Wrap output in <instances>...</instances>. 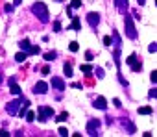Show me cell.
Here are the masks:
<instances>
[{"label": "cell", "mask_w": 157, "mask_h": 137, "mask_svg": "<svg viewBox=\"0 0 157 137\" xmlns=\"http://www.w3.org/2000/svg\"><path fill=\"white\" fill-rule=\"evenodd\" d=\"M46 91H48V84H46V81H39V84H35V87H33V93L35 94H44Z\"/></svg>", "instance_id": "7"}, {"label": "cell", "mask_w": 157, "mask_h": 137, "mask_svg": "<svg viewBox=\"0 0 157 137\" xmlns=\"http://www.w3.org/2000/svg\"><path fill=\"white\" fill-rule=\"evenodd\" d=\"M94 107H98V109H107V100L104 98V97H98L96 100H94V104H92Z\"/></svg>", "instance_id": "9"}, {"label": "cell", "mask_w": 157, "mask_h": 137, "mask_svg": "<svg viewBox=\"0 0 157 137\" xmlns=\"http://www.w3.org/2000/svg\"><path fill=\"white\" fill-rule=\"evenodd\" d=\"M131 71H133V72H139V71H142V63H141V59H135L133 63H131Z\"/></svg>", "instance_id": "14"}, {"label": "cell", "mask_w": 157, "mask_h": 137, "mask_svg": "<svg viewBox=\"0 0 157 137\" xmlns=\"http://www.w3.org/2000/svg\"><path fill=\"white\" fill-rule=\"evenodd\" d=\"M124 26H126V35L129 39H137V30H135V24H133V17L131 15H124Z\"/></svg>", "instance_id": "2"}, {"label": "cell", "mask_w": 157, "mask_h": 137, "mask_svg": "<svg viewBox=\"0 0 157 137\" xmlns=\"http://www.w3.org/2000/svg\"><path fill=\"white\" fill-rule=\"evenodd\" d=\"M56 56H57V54L52 50V52H46V54H44V59H46V61H52V59L56 58Z\"/></svg>", "instance_id": "23"}, {"label": "cell", "mask_w": 157, "mask_h": 137, "mask_svg": "<svg viewBox=\"0 0 157 137\" xmlns=\"http://www.w3.org/2000/svg\"><path fill=\"white\" fill-rule=\"evenodd\" d=\"M148 97H150V98H155V97H157V89H152V91L148 93Z\"/></svg>", "instance_id": "34"}, {"label": "cell", "mask_w": 157, "mask_h": 137, "mask_svg": "<svg viewBox=\"0 0 157 137\" xmlns=\"http://www.w3.org/2000/svg\"><path fill=\"white\" fill-rule=\"evenodd\" d=\"M0 135H2V137H6V135H8V132H6V130H0Z\"/></svg>", "instance_id": "39"}, {"label": "cell", "mask_w": 157, "mask_h": 137, "mask_svg": "<svg viewBox=\"0 0 157 137\" xmlns=\"http://www.w3.org/2000/svg\"><path fill=\"white\" fill-rule=\"evenodd\" d=\"M20 104H22V94H19V98H17V100L8 102V106H6V111H8L9 115H17V111H19Z\"/></svg>", "instance_id": "4"}, {"label": "cell", "mask_w": 157, "mask_h": 137, "mask_svg": "<svg viewBox=\"0 0 157 137\" xmlns=\"http://www.w3.org/2000/svg\"><path fill=\"white\" fill-rule=\"evenodd\" d=\"M150 80H152L153 84H157V71H153V72H152V76H150Z\"/></svg>", "instance_id": "33"}, {"label": "cell", "mask_w": 157, "mask_h": 137, "mask_svg": "<svg viewBox=\"0 0 157 137\" xmlns=\"http://www.w3.org/2000/svg\"><path fill=\"white\" fill-rule=\"evenodd\" d=\"M54 32H61V22H59V20L54 22Z\"/></svg>", "instance_id": "29"}, {"label": "cell", "mask_w": 157, "mask_h": 137, "mask_svg": "<svg viewBox=\"0 0 157 137\" xmlns=\"http://www.w3.org/2000/svg\"><path fill=\"white\" fill-rule=\"evenodd\" d=\"M52 87L57 89V91H65V81L61 78H57V76H54L52 78Z\"/></svg>", "instance_id": "8"}, {"label": "cell", "mask_w": 157, "mask_h": 137, "mask_svg": "<svg viewBox=\"0 0 157 137\" xmlns=\"http://www.w3.org/2000/svg\"><path fill=\"white\" fill-rule=\"evenodd\" d=\"M135 59H137V56H135V54H131V56H129V58L126 59V63H128V65H131V63H133Z\"/></svg>", "instance_id": "28"}, {"label": "cell", "mask_w": 157, "mask_h": 137, "mask_svg": "<svg viewBox=\"0 0 157 137\" xmlns=\"http://www.w3.org/2000/svg\"><path fill=\"white\" fill-rule=\"evenodd\" d=\"M8 84L11 85V89H9V91H11L13 94H17V97H19V94L22 93V91H20V87H19L17 84H15V78H9V80H8Z\"/></svg>", "instance_id": "10"}, {"label": "cell", "mask_w": 157, "mask_h": 137, "mask_svg": "<svg viewBox=\"0 0 157 137\" xmlns=\"http://www.w3.org/2000/svg\"><path fill=\"white\" fill-rule=\"evenodd\" d=\"M20 2H22V0H15V2H13V4H15V6H19Z\"/></svg>", "instance_id": "41"}, {"label": "cell", "mask_w": 157, "mask_h": 137, "mask_svg": "<svg viewBox=\"0 0 157 137\" xmlns=\"http://www.w3.org/2000/svg\"><path fill=\"white\" fill-rule=\"evenodd\" d=\"M70 30H74V32H80V30H81V22H80V19H78L76 15H72V24H70Z\"/></svg>", "instance_id": "11"}, {"label": "cell", "mask_w": 157, "mask_h": 137, "mask_svg": "<svg viewBox=\"0 0 157 137\" xmlns=\"http://www.w3.org/2000/svg\"><path fill=\"white\" fill-rule=\"evenodd\" d=\"M155 50H157V45H155V43H152V45L148 46V52H152V54H153Z\"/></svg>", "instance_id": "32"}, {"label": "cell", "mask_w": 157, "mask_h": 137, "mask_svg": "<svg viewBox=\"0 0 157 137\" xmlns=\"http://www.w3.org/2000/svg\"><path fill=\"white\" fill-rule=\"evenodd\" d=\"M56 120H57V122H65V120H69V113H67V111H65V113H59Z\"/></svg>", "instance_id": "19"}, {"label": "cell", "mask_w": 157, "mask_h": 137, "mask_svg": "<svg viewBox=\"0 0 157 137\" xmlns=\"http://www.w3.org/2000/svg\"><path fill=\"white\" fill-rule=\"evenodd\" d=\"M113 37H115V45H117V48H120V37L117 32H113Z\"/></svg>", "instance_id": "26"}, {"label": "cell", "mask_w": 157, "mask_h": 137, "mask_svg": "<svg viewBox=\"0 0 157 137\" xmlns=\"http://www.w3.org/2000/svg\"><path fill=\"white\" fill-rule=\"evenodd\" d=\"M80 68H81V72H85V74H89V72H92V67H91V65H81Z\"/></svg>", "instance_id": "25"}, {"label": "cell", "mask_w": 157, "mask_h": 137, "mask_svg": "<svg viewBox=\"0 0 157 137\" xmlns=\"http://www.w3.org/2000/svg\"><path fill=\"white\" fill-rule=\"evenodd\" d=\"M26 58H28V54H26V52H19L17 56H15V59L19 61V63H22V61H26Z\"/></svg>", "instance_id": "17"}, {"label": "cell", "mask_w": 157, "mask_h": 137, "mask_svg": "<svg viewBox=\"0 0 157 137\" xmlns=\"http://www.w3.org/2000/svg\"><path fill=\"white\" fill-rule=\"evenodd\" d=\"M87 22L91 24L92 28H96V26H98V22H100V15H98V13H94V11L87 13Z\"/></svg>", "instance_id": "6"}, {"label": "cell", "mask_w": 157, "mask_h": 137, "mask_svg": "<svg viewBox=\"0 0 157 137\" xmlns=\"http://www.w3.org/2000/svg\"><path fill=\"white\" fill-rule=\"evenodd\" d=\"M2 80H4V76H2V71H0V84H2Z\"/></svg>", "instance_id": "42"}, {"label": "cell", "mask_w": 157, "mask_h": 137, "mask_svg": "<svg viewBox=\"0 0 157 137\" xmlns=\"http://www.w3.org/2000/svg\"><path fill=\"white\" fill-rule=\"evenodd\" d=\"M104 45H105V46H111V37H109V35L104 37Z\"/></svg>", "instance_id": "31"}, {"label": "cell", "mask_w": 157, "mask_h": 137, "mask_svg": "<svg viewBox=\"0 0 157 137\" xmlns=\"http://www.w3.org/2000/svg\"><path fill=\"white\" fill-rule=\"evenodd\" d=\"M39 52H41L39 46H32V45H30V48L26 50V54H39Z\"/></svg>", "instance_id": "22"}, {"label": "cell", "mask_w": 157, "mask_h": 137, "mask_svg": "<svg viewBox=\"0 0 157 137\" xmlns=\"http://www.w3.org/2000/svg\"><path fill=\"white\" fill-rule=\"evenodd\" d=\"M50 117H54V109L50 106H41L39 107V122H46Z\"/></svg>", "instance_id": "3"}, {"label": "cell", "mask_w": 157, "mask_h": 137, "mask_svg": "<svg viewBox=\"0 0 157 137\" xmlns=\"http://www.w3.org/2000/svg\"><path fill=\"white\" fill-rule=\"evenodd\" d=\"M115 65H117V67H120V48H117V50H115Z\"/></svg>", "instance_id": "21"}, {"label": "cell", "mask_w": 157, "mask_h": 137, "mask_svg": "<svg viewBox=\"0 0 157 137\" xmlns=\"http://www.w3.org/2000/svg\"><path fill=\"white\" fill-rule=\"evenodd\" d=\"M152 111H153V109L150 107V106H142V107H139V113H141V115H152Z\"/></svg>", "instance_id": "15"}, {"label": "cell", "mask_w": 157, "mask_h": 137, "mask_svg": "<svg viewBox=\"0 0 157 137\" xmlns=\"http://www.w3.org/2000/svg\"><path fill=\"white\" fill-rule=\"evenodd\" d=\"M56 2H63V0H56Z\"/></svg>", "instance_id": "43"}, {"label": "cell", "mask_w": 157, "mask_h": 137, "mask_svg": "<svg viewBox=\"0 0 157 137\" xmlns=\"http://www.w3.org/2000/svg\"><path fill=\"white\" fill-rule=\"evenodd\" d=\"M100 126H102V122H100L98 119H91V120L87 122V133H89V135H98Z\"/></svg>", "instance_id": "5"}, {"label": "cell", "mask_w": 157, "mask_h": 137, "mask_svg": "<svg viewBox=\"0 0 157 137\" xmlns=\"http://www.w3.org/2000/svg\"><path fill=\"white\" fill-rule=\"evenodd\" d=\"M96 76L98 78H104V71H102V68H96Z\"/></svg>", "instance_id": "37"}, {"label": "cell", "mask_w": 157, "mask_h": 137, "mask_svg": "<svg viewBox=\"0 0 157 137\" xmlns=\"http://www.w3.org/2000/svg\"><path fill=\"white\" fill-rule=\"evenodd\" d=\"M59 135H61V137H67V135H69V132H67V128H59Z\"/></svg>", "instance_id": "30"}, {"label": "cell", "mask_w": 157, "mask_h": 137, "mask_svg": "<svg viewBox=\"0 0 157 137\" xmlns=\"http://www.w3.org/2000/svg\"><path fill=\"white\" fill-rule=\"evenodd\" d=\"M41 72H43V76H46V74H50V68L48 67H43V68H41Z\"/></svg>", "instance_id": "35"}, {"label": "cell", "mask_w": 157, "mask_h": 137, "mask_svg": "<svg viewBox=\"0 0 157 137\" xmlns=\"http://www.w3.org/2000/svg\"><path fill=\"white\" fill-rule=\"evenodd\" d=\"M80 6H81V0H72L70 8H72V9H76V8H80Z\"/></svg>", "instance_id": "27"}, {"label": "cell", "mask_w": 157, "mask_h": 137, "mask_svg": "<svg viewBox=\"0 0 157 137\" xmlns=\"http://www.w3.org/2000/svg\"><path fill=\"white\" fill-rule=\"evenodd\" d=\"M32 13L41 20V22H48V20H50L48 8H46V4H43V2H35V4H33L32 6Z\"/></svg>", "instance_id": "1"}, {"label": "cell", "mask_w": 157, "mask_h": 137, "mask_svg": "<svg viewBox=\"0 0 157 137\" xmlns=\"http://www.w3.org/2000/svg\"><path fill=\"white\" fill-rule=\"evenodd\" d=\"M115 6H117L120 11H126L128 9V0H115Z\"/></svg>", "instance_id": "13"}, {"label": "cell", "mask_w": 157, "mask_h": 137, "mask_svg": "<svg viewBox=\"0 0 157 137\" xmlns=\"http://www.w3.org/2000/svg\"><path fill=\"white\" fill-rule=\"evenodd\" d=\"M113 104H115V106H117V107H120V106H122V104H120V100H118V98H115V100H113Z\"/></svg>", "instance_id": "38"}, {"label": "cell", "mask_w": 157, "mask_h": 137, "mask_svg": "<svg viewBox=\"0 0 157 137\" xmlns=\"http://www.w3.org/2000/svg\"><path fill=\"white\" fill-rule=\"evenodd\" d=\"M120 124L124 126V128H128V132H129V133H135V126H133L128 119H122V120H120Z\"/></svg>", "instance_id": "12"}, {"label": "cell", "mask_w": 157, "mask_h": 137, "mask_svg": "<svg viewBox=\"0 0 157 137\" xmlns=\"http://www.w3.org/2000/svg\"><path fill=\"white\" fill-rule=\"evenodd\" d=\"M20 48L26 52V50L30 48V41H28V39H22V41H20Z\"/></svg>", "instance_id": "20"}, {"label": "cell", "mask_w": 157, "mask_h": 137, "mask_svg": "<svg viewBox=\"0 0 157 137\" xmlns=\"http://www.w3.org/2000/svg\"><path fill=\"white\" fill-rule=\"evenodd\" d=\"M24 117H26V120H28V122H33V120H35V113H33V111H26Z\"/></svg>", "instance_id": "18"}, {"label": "cell", "mask_w": 157, "mask_h": 137, "mask_svg": "<svg viewBox=\"0 0 157 137\" xmlns=\"http://www.w3.org/2000/svg\"><path fill=\"white\" fill-rule=\"evenodd\" d=\"M63 72L70 78V76H72V65H70V63H65V65H63Z\"/></svg>", "instance_id": "16"}, {"label": "cell", "mask_w": 157, "mask_h": 137, "mask_svg": "<svg viewBox=\"0 0 157 137\" xmlns=\"http://www.w3.org/2000/svg\"><path fill=\"white\" fill-rule=\"evenodd\" d=\"M69 48H70V52H78V48H80V45L76 43V41H72V43L69 45Z\"/></svg>", "instance_id": "24"}, {"label": "cell", "mask_w": 157, "mask_h": 137, "mask_svg": "<svg viewBox=\"0 0 157 137\" xmlns=\"http://www.w3.org/2000/svg\"><path fill=\"white\" fill-rule=\"evenodd\" d=\"M4 9L8 11V13H11V11H13V6H11V4H6V6H4Z\"/></svg>", "instance_id": "36"}, {"label": "cell", "mask_w": 157, "mask_h": 137, "mask_svg": "<svg viewBox=\"0 0 157 137\" xmlns=\"http://www.w3.org/2000/svg\"><path fill=\"white\" fill-rule=\"evenodd\" d=\"M137 2H139V6H144V4H146V0H137Z\"/></svg>", "instance_id": "40"}]
</instances>
